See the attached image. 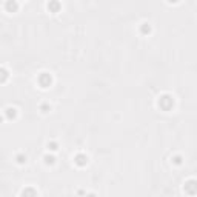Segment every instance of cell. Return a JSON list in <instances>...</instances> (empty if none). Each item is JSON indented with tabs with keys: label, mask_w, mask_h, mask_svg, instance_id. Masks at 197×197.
<instances>
[{
	"label": "cell",
	"mask_w": 197,
	"mask_h": 197,
	"mask_svg": "<svg viewBox=\"0 0 197 197\" xmlns=\"http://www.w3.org/2000/svg\"><path fill=\"white\" fill-rule=\"evenodd\" d=\"M86 160H88V159H86L85 156H77V157H76V162H77L79 165H85V163H86Z\"/></svg>",
	"instance_id": "cell-1"
},
{
	"label": "cell",
	"mask_w": 197,
	"mask_h": 197,
	"mask_svg": "<svg viewBox=\"0 0 197 197\" xmlns=\"http://www.w3.org/2000/svg\"><path fill=\"white\" fill-rule=\"evenodd\" d=\"M8 8L12 9V11H16V9H17V5H16V2H14V0H12V2H8Z\"/></svg>",
	"instance_id": "cell-2"
},
{
	"label": "cell",
	"mask_w": 197,
	"mask_h": 197,
	"mask_svg": "<svg viewBox=\"0 0 197 197\" xmlns=\"http://www.w3.org/2000/svg\"><path fill=\"white\" fill-rule=\"evenodd\" d=\"M8 77V72L5 71V69H0V80H5Z\"/></svg>",
	"instance_id": "cell-3"
},
{
	"label": "cell",
	"mask_w": 197,
	"mask_h": 197,
	"mask_svg": "<svg viewBox=\"0 0 197 197\" xmlns=\"http://www.w3.org/2000/svg\"><path fill=\"white\" fill-rule=\"evenodd\" d=\"M6 111H8V112H6L8 117H14V116H16V109H14V108H12V109L9 108V109H6Z\"/></svg>",
	"instance_id": "cell-4"
},
{
	"label": "cell",
	"mask_w": 197,
	"mask_h": 197,
	"mask_svg": "<svg viewBox=\"0 0 197 197\" xmlns=\"http://www.w3.org/2000/svg\"><path fill=\"white\" fill-rule=\"evenodd\" d=\"M48 8H51V9L55 11V9H59V3H57V2H53L51 5H48Z\"/></svg>",
	"instance_id": "cell-5"
}]
</instances>
